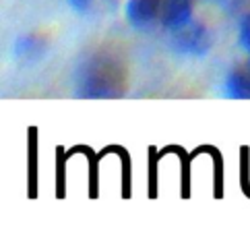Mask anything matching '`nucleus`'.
Here are the masks:
<instances>
[{"label": "nucleus", "instance_id": "nucleus-1", "mask_svg": "<svg viewBox=\"0 0 250 234\" xmlns=\"http://www.w3.org/2000/svg\"><path fill=\"white\" fill-rule=\"evenodd\" d=\"M75 87L81 95H118L124 87V67L112 54H93L75 73Z\"/></svg>", "mask_w": 250, "mask_h": 234}, {"label": "nucleus", "instance_id": "nucleus-2", "mask_svg": "<svg viewBox=\"0 0 250 234\" xmlns=\"http://www.w3.org/2000/svg\"><path fill=\"white\" fill-rule=\"evenodd\" d=\"M211 46H213L211 31L203 23L190 21L184 27H180V29L172 31V48L178 54H184V56L201 58L211 50Z\"/></svg>", "mask_w": 250, "mask_h": 234}, {"label": "nucleus", "instance_id": "nucleus-3", "mask_svg": "<svg viewBox=\"0 0 250 234\" xmlns=\"http://www.w3.org/2000/svg\"><path fill=\"white\" fill-rule=\"evenodd\" d=\"M126 19L137 29H149L162 21V0H128Z\"/></svg>", "mask_w": 250, "mask_h": 234}, {"label": "nucleus", "instance_id": "nucleus-4", "mask_svg": "<svg viewBox=\"0 0 250 234\" xmlns=\"http://www.w3.org/2000/svg\"><path fill=\"white\" fill-rule=\"evenodd\" d=\"M192 21V0H162V23L166 29H180Z\"/></svg>", "mask_w": 250, "mask_h": 234}, {"label": "nucleus", "instance_id": "nucleus-5", "mask_svg": "<svg viewBox=\"0 0 250 234\" xmlns=\"http://www.w3.org/2000/svg\"><path fill=\"white\" fill-rule=\"evenodd\" d=\"M223 92L229 97H244L250 100V58L244 65H238L231 69L226 81H223Z\"/></svg>", "mask_w": 250, "mask_h": 234}, {"label": "nucleus", "instance_id": "nucleus-6", "mask_svg": "<svg viewBox=\"0 0 250 234\" xmlns=\"http://www.w3.org/2000/svg\"><path fill=\"white\" fill-rule=\"evenodd\" d=\"M203 154H209L213 158V170H215V174H213V197H215L217 201L223 199V191H226V181H223V156L221 151L215 147V145H199L194 151H190V158H199Z\"/></svg>", "mask_w": 250, "mask_h": 234}, {"label": "nucleus", "instance_id": "nucleus-7", "mask_svg": "<svg viewBox=\"0 0 250 234\" xmlns=\"http://www.w3.org/2000/svg\"><path fill=\"white\" fill-rule=\"evenodd\" d=\"M108 154H116L120 158V164H122V191H120V197L122 199H130L132 197V166H130L128 149L122 147V145H105L102 151H97V158L104 160Z\"/></svg>", "mask_w": 250, "mask_h": 234}, {"label": "nucleus", "instance_id": "nucleus-8", "mask_svg": "<svg viewBox=\"0 0 250 234\" xmlns=\"http://www.w3.org/2000/svg\"><path fill=\"white\" fill-rule=\"evenodd\" d=\"M75 154H83L89 162V193L87 195H89V199H97L100 197V162L102 160L97 158L93 147H89V145H75L66 151L68 160Z\"/></svg>", "mask_w": 250, "mask_h": 234}, {"label": "nucleus", "instance_id": "nucleus-9", "mask_svg": "<svg viewBox=\"0 0 250 234\" xmlns=\"http://www.w3.org/2000/svg\"><path fill=\"white\" fill-rule=\"evenodd\" d=\"M27 137V197L38 199V127H29Z\"/></svg>", "mask_w": 250, "mask_h": 234}, {"label": "nucleus", "instance_id": "nucleus-10", "mask_svg": "<svg viewBox=\"0 0 250 234\" xmlns=\"http://www.w3.org/2000/svg\"><path fill=\"white\" fill-rule=\"evenodd\" d=\"M167 154H176L180 158V166H182V185H180V197L184 201L190 199V191H192V181H190V164L192 158L182 145H166L164 149H159V158H166Z\"/></svg>", "mask_w": 250, "mask_h": 234}, {"label": "nucleus", "instance_id": "nucleus-11", "mask_svg": "<svg viewBox=\"0 0 250 234\" xmlns=\"http://www.w3.org/2000/svg\"><path fill=\"white\" fill-rule=\"evenodd\" d=\"M147 154H149V188H147V195L151 201L157 199L159 195V174H157V166H159V149L155 145H149L147 147Z\"/></svg>", "mask_w": 250, "mask_h": 234}, {"label": "nucleus", "instance_id": "nucleus-12", "mask_svg": "<svg viewBox=\"0 0 250 234\" xmlns=\"http://www.w3.org/2000/svg\"><path fill=\"white\" fill-rule=\"evenodd\" d=\"M66 149L62 145H56V199L66 197Z\"/></svg>", "mask_w": 250, "mask_h": 234}, {"label": "nucleus", "instance_id": "nucleus-13", "mask_svg": "<svg viewBox=\"0 0 250 234\" xmlns=\"http://www.w3.org/2000/svg\"><path fill=\"white\" fill-rule=\"evenodd\" d=\"M240 188L244 197L250 199V147H240Z\"/></svg>", "mask_w": 250, "mask_h": 234}, {"label": "nucleus", "instance_id": "nucleus-14", "mask_svg": "<svg viewBox=\"0 0 250 234\" xmlns=\"http://www.w3.org/2000/svg\"><path fill=\"white\" fill-rule=\"evenodd\" d=\"M238 42H240V48H242L248 54V56H250V13H246L242 19H240Z\"/></svg>", "mask_w": 250, "mask_h": 234}, {"label": "nucleus", "instance_id": "nucleus-15", "mask_svg": "<svg viewBox=\"0 0 250 234\" xmlns=\"http://www.w3.org/2000/svg\"><path fill=\"white\" fill-rule=\"evenodd\" d=\"M213 2H217L221 8H226V11H236V8L244 6L248 0H213Z\"/></svg>", "mask_w": 250, "mask_h": 234}, {"label": "nucleus", "instance_id": "nucleus-16", "mask_svg": "<svg viewBox=\"0 0 250 234\" xmlns=\"http://www.w3.org/2000/svg\"><path fill=\"white\" fill-rule=\"evenodd\" d=\"M68 2H70V6H73L75 11H81V13L91 6V0H68Z\"/></svg>", "mask_w": 250, "mask_h": 234}]
</instances>
